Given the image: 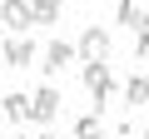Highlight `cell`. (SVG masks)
<instances>
[{
  "instance_id": "obj_1",
  "label": "cell",
  "mask_w": 149,
  "mask_h": 139,
  "mask_svg": "<svg viewBox=\"0 0 149 139\" xmlns=\"http://www.w3.org/2000/svg\"><path fill=\"white\" fill-rule=\"evenodd\" d=\"M85 90H90L95 109L104 114V104H109V95H114V70H109L104 60H90V65H85Z\"/></svg>"
},
{
  "instance_id": "obj_2",
  "label": "cell",
  "mask_w": 149,
  "mask_h": 139,
  "mask_svg": "<svg viewBox=\"0 0 149 139\" xmlns=\"http://www.w3.org/2000/svg\"><path fill=\"white\" fill-rule=\"evenodd\" d=\"M60 109H65L60 90H50V85H45V90H35V95H30V119H35V124H55V119H60Z\"/></svg>"
},
{
  "instance_id": "obj_3",
  "label": "cell",
  "mask_w": 149,
  "mask_h": 139,
  "mask_svg": "<svg viewBox=\"0 0 149 139\" xmlns=\"http://www.w3.org/2000/svg\"><path fill=\"white\" fill-rule=\"evenodd\" d=\"M0 15H5V25H10L15 35H25L30 25H40V15H35V0H5V5H0Z\"/></svg>"
},
{
  "instance_id": "obj_4",
  "label": "cell",
  "mask_w": 149,
  "mask_h": 139,
  "mask_svg": "<svg viewBox=\"0 0 149 139\" xmlns=\"http://www.w3.org/2000/svg\"><path fill=\"white\" fill-rule=\"evenodd\" d=\"M74 60H80V45H70V40H50V45H45V65H40V70H45V75H60V70H65V65H74Z\"/></svg>"
},
{
  "instance_id": "obj_5",
  "label": "cell",
  "mask_w": 149,
  "mask_h": 139,
  "mask_svg": "<svg viewBox=\"0 0 149 139\" xmlns=\"http://www.w3.org/2000/svg\"><path fill=\"white\" fill-rule=\"evenodd\" d=\"M80 60L90 65V60H109V35L100 30V25H85V35H80Z\"/></svg>"
},
{
  "instance_id": "obj_6",
  "label": "cell",
  "mask_w": 149,
  "mask_h": 139,
  "mask_svg": "<svg viewBox=\"0 0 149 139\" xmlns=\"http://www.w3.org/2000/svg\"><path fill=\"white\" fill-rule=\"evenodd\" d=\"M0 55H5V70H25V65H35V45H30L25 35H20V40L10 35V40H5V50H0Z\"/></svg>"
},
{
  "instance_id": "obj_7",
  "label": "cell",
  "mask_w": 149,
  "mask_h": 139,
  "mask_svg": "<svg viewBox=\"0 0 149 139\" xmlns=\"http://www.w3.org/2000/svg\"><path fill=\"white\" fill-rule=\"evenodd\" d=\"M124 104H129V109L149 104V80H144V75H129V80H124Z\"/></svg>"
},
{
  "instance_id": "obj_8",
  "label": "cell",
  "mask_w": 149,
  "mask_h": 139,
  "mask_svg": "<svg viewBox=\"0 0 149 139\" xmlns=\"http://www.w3.org/2000/svg\"><path fill=\"white\" fill-rule=\"evenodd\" d=\"M30 119V95H5V124H25Z\"/></svg>"
},
{
  "instance_id": "obj_9",
  "label": "cell",
  "mask_w": 149,
  "mask_h": 139,
  "mask_svg": "<svg viewBox=\"0 0 149 139\" xmlns=\"http://www.w3.org/2000/svg\"><path fill=\"white\" fill-rule=\"evenodd\" d=\"M74 139H104V124H100V109L85 114V119H74Z\"/></svg>"
},
{
  "instance_id": "obj_10",
  "label": "cell",
  "mask_w": 149,
  "mask_h": 139,
  "mask_svg": "<svg viewBox=\"0 0 149 139\" xmlns=\"http://www.w3.org/2000/svg\"><path fill=\"white\" fill-rule=\"evenodd\" d=\"M60 10H65V0H35V15H40V25H60Z\"/></svg>"
},
{
  "instance_id": "obj_11",
  "label": "cell",
  "mask_w": 149,
  "mask_h": 139,
  "mask_svg": "<svg viewBox=\"0 0 149 139\" xmlns=\"http://www.w3.org/2000/svg\"><path fill=\"white\" fill-rule=\"evenodd\" d=\"M114 15H119V25L139 30V0H119V5H114Z\"/></svg>"
},
{
  "instance_id": "obj_12",
  "label": "cell",
  "mask_w": 149,
  "mask_h": 139,
  "mask_svg": "<svg viewBox=\"0 0 149 139\" xmlns=\"http://www.w3.org/2000/svg\"><path fill=\"white\" fill-rule=\"evenodd\" d=\"M134 60L149 65V30H134Z\"/></svg>"
},
{
  "instance_id": "obj_13",
  "label": "cell",
  "mask_w": 149,
  "mask_h": 139,
  "mask_svg": "<svg viewBox=\"0 0 149 139\" xmlns=\"http://www.w3.org/2000/svg\"><path fill=\"white\" fill-rule=\"evenodd\" d=\"M109 139H129V124H119V129H114V134H109Z\"/></svg>"
},
{
  "instance_id": "obj_14",
  "label": "cell",
  "mask_w": 149,
  "mask_h": 139,
  "mask_svg": "<svg viewBox=\"0 0 149 139\" xmlns=\"http://www.w3.org/2000/svg\"><path fill=\"white\" fill-rule=\"evenodd\" d=\"M35 139H50V134H35Z\"/></svg>"
},
{
  "instance_id": "obj_15",
  "label": "cell",
  "mask_w": 149,
  "mask_h": 139,
  "mask_svg": "<svg viewBox=\"0 0 149 139\" xmlns=\"http://www.w3.org/2000/svg\"><path fill=\"white\" fill-rule=\"evenodd\" d=\"M20 139H25V134H20Z\"/></svg>"
}]
</instances>
